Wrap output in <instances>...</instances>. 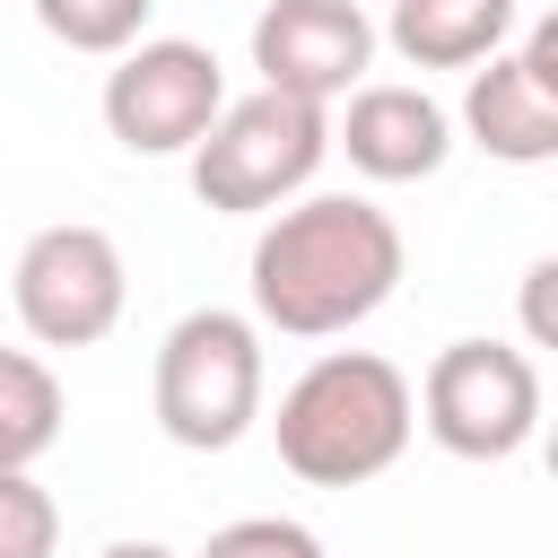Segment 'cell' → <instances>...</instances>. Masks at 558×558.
Segmentation results:
<instances>
[{
  "mask_svg": "<svg viewBox=\"0 0 558 558\" xmlns=\"http://www.w3.org/2000/svg\"><path fill=\"white\" fill-rule=\"evenodd\" d=\"M401 288V227L357 192H314L253 235V314L288 340H331Z\"/></svg>",
  "mask_w": 558,
  "mask_h": 558,
  "instance_id": "6da1fadb",
  "label": "cell"
},
{
  "mask_svg": "<svg viewBox=\"0 0 558 558\" xmlns=\"http://www.w3.org/2000/svg\"><path fill=\"white\" fill-rule=\"evenodd\" d=\"M279 462L314 488H357L375 471L401 462L410 427H418V392L392 357L375 349H331L314 357L288 392H279Z\"/></svg>",
  "mask_w": 558,
  "mask_h": 558,
  "instance_id": "7a4b0ae2",
  "label": "cell"
},
{
  "mask_svg": "<svg viewBox=\"0 0 558 558\" xmlns=\"http://www.w3.org/2000/svg\"><path fill=\"white\" fill-rule=\"evenodd\" d=\"M323 157H331V113L314 96L253 87V96L218 105V122L192 140V192L227 218H253V209L296 201Z\"/></svg>",
  "mask_w": 558,
  "mask_h": 558,
  "instance_id": "3957f363",
  "label": "cell"
},
{
  "mask_svg": "<svg viewBox=\"0 0 558 558\" xmlns=\"http://www.w3.org/2000/svg\"><path fill=\"white\" fill-rule=\"evenodd\" d=\"M157 427L183 453H227L253 418H262V331L227 305L183 314L157 340V375H148Z\"/></svg>",
  "mask_w": 558,
  "mask_h": 558,
  "instance_id": "277c9868",
  "label": "cell"
},
{
  "mask_svg": "<svg viewBox=\"0 0 558 558\" xmlns=\"http://www.w3.org/2000/svg\"><path fill=\"white\" fill-rule=\"evenodd\" d=\"M418 418L445 453L506 462L541 427V366L506 340H453V349H436V366L418 384Z\"/></svg>",
  "mask_w": 558,
  "mask_h": 558,
  "instance_id": "5b68a950",
  "label": "cell"
},
{
  "mask_svg": "<svg viewBox=\"0 0 558 558\" xmlns=\"http://www.w3.org/2000/svg\"><path fill=\"white\" fill-rule=\"evenodd\" d=\"M9 296H17V323L44 340V349H87L122 323V296H131V270H122V244L87 218H61V227H35L17 270H9Z\"/></svg>",
  "mask_w": 558,
  "mask_h": 558,
  "instance_id": "8992f818",
  "label": "cell"
},
{
  "mask_svg": "<svg viewBox=\"0 0 558 558\" xmlns=\"http://www.w3.org/2000/svg\"><path fill=\"white\" fill-rule=\"evenodd\" d=\"M218 105H227V70L192 35H148L105 78V131L131 157H192V140L218 122Z\"/></svg>",
  "mask_w": 558,
  "mask_h": 558,
  "instance_id": "52a82bcc",
  "label": "cell"
},
{
  "mask_svg": "<svg viewBox=\"0 0 558 558\" xmlns=\"http://www.w3.org/2000/svg\"><path fill=\"white\" fill-rule=\"evenodd\" d=\"M366 61H375V17L357 0H270L253 17V70H262V87L331 105V96L366 87Z\"/></svg>",
  "mask_w": 558,
  "mask_h": 558,
  "instance_id": "ba28073f",
  "label": "cell"
},
{
  "mask_svg": "<svg viewBox=\"0 0 558 558\" xmlns=\"http://www.w3.org/2000/svg\"><path fill=\"white\" fill-rule=\"evenodd\" d=\"M366 183H418L453 157V113L427 87H349V113L331 131Z\"/></svg>",
  "mask_w": 558,
  "mask_h": 558,
  "instance_id": "9c48e42d",
  "label": "cell"
},
{
  "mask_svg": "<svg viewBox=\"0 0 558 558\" xmlns=\"http://www.w3.org/2000/svg\"><path fill=\"white\" fill-rule=\"evenodd\" d=\"M462 131L497 166H549L558 157V96L532 78L523 52H488V70H471V87H462Z\"/></svg>",
  "mask_w": 558,
  "mask_h": 558,
  "instance_id": "30bf717a",
  "label": "cell"
},
{
  "mask_svg": "<svg viewBox=\"0 0 558 558\" xmlns=\"http://www.w3.org/2000/svg\"><path fill=\"white\" fill-rule=\"evenodd\" d=\"M514 0H392V52L410 70H471L506 44Z\"/></svg>",
  "mask_w": 558,
  "mask_h": 558,
  "instance_id": "8fae6325",
  "label": "cell"
},
{
  "mask_svg": "<svg viewBox=\"0 0 558 558\" xmlns=\"http://www.w3.org/2000/svg\"><path fill=\"white\" fill-rule=\"evenodd\" d=\"M61 445V384L44 357L0 349V471H35Z\"/></svg>",
  "mask_w": 558,
  "mask_h": 558,
  "instance_id": "7c38bea8",
  "label": "cell"
},
{
  "mask_svg": "<svg viewBox=\"0 0 558 558\" xmlns=\"http://www.w3.org/2000/svg\"><path fill=\"white\" fill-rule=\"evenodd\" d=\"M35 26L70 52H131L148 26V0H35Z\"/></svg>",
  "mask_w": 558,
  "mask_h": 558,
  "instance_id": "4fadbf2b",
  "label": "cell"
},
{
  "mask_svg": "<svg viewBox=\"0 0 558 558\" xmlns=\"http://www.w3.org/2000/svg\"><path fill=\"white\" fill-rule=\"evenodd\" d=\"M61 549V506L35 488V471H0V558H52Z\"/></svg>",
  "mask_w": 558,
  "mask_h": 558,
  "instance_id": "5bb4252c",
  "label": "cell"
},
{
  "mask_svg": "<svg viewBox=\"0 0 558 558\" xmlns=\"http://www.w3.org/2000/svg\"><path fill=\"white\" fill-rule=\"evenodd\" d=\"M201 558H323V541L296 514H244V523H218Z\"/></svg>",
  "mask_w": 558,
  "mask_h": 558,
  "instance_id": "9a60e30c",
  "label": "cell"
},
{
  "mask_svg": "<svg viewBox=\"0 0 558 558\" xmlns=\"http://www.w3.org/2000/svg\"><path fill=\"white\" fill-rule=\"evenodd\" d=\"M514 323H523L532 349H558V253H541V262L523 270V288H514Z\"/></svg>",
  "mask_w": 558,
  "mask_h": 558,
  "instance_id": "2e32d148",
  "label": "cell"
},
{
  "mask_svg": "<svg viewBox=\"0 0 558 558\" xmlns=\"http://www.w3.org/2000/svg\"><path fill=\"white\" fill-rule=\"evenodd\" d=\"M523 61H532V78H541V87L558 96V9H549V17H541V26L523 35Z\"/></svg>",
  "mask_w": 558,
  "mask_h": 558,
  "instance_id": "e0dca14e",
  "label": "cell"
},
{
  "mask_svg": "<svg viewBox=\"0 0 558 558\" xmlns=\"http://www.w3.org/2000/svg\"><path fill=\"white\" fill-rule=\"evenodd\" d=\"M96 558H174V549H166V541H105Z\"/></svg>",
  "mask_w": 558,
  "mask_h": 558,
  "instance_id": "ac0fdd59",
  "label": "cell"
},
{
  "mask_svg": "<svg viewBox=\"0 0 558 558\" xmlns=\"http://www.w3.org/2000/svg\"><path fill=\"white\" fill-rule=\"evenodd\" d=\"M549 480H558V427H549Z\"/></svg>",
  "mask_w": 558,
  "mask_h": 558,
  "instance_id": "d6986e66",
  "label": "cell"
}]
</instances>
